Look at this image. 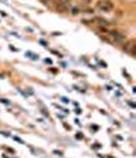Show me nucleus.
<instances>
[{
  "label": "nucleus",
  "mask_w": 136,
  "mask_h": 158,
  "mask_svg": "<svg viewBox=\"0 0 136 158\" xmlns=\"http://www.w3.org/2000/svg\"><path fill=\"white\" fill-rule=\"evenodd\" d=\"M99 35L104 40H106L110 44H121L125 41V35L117 30H112V29H104L101 27L99 30Z\"/></svg>",
  "instance_id": "nucleus-1"
},
{
  "label": "nucleus",
  "mask_w": 136,
  "mask_h": 158,
  "mask_svg": "<svg viewBox=\"0 0 136 158\" xmlns=\"http://www.w3.org/2000/svg\"><path fill=\"white\" fill-rule=\"evenodd\" d=\"M45 3L46 4H51L53 6L57 11H69V10L72 8V6H71V0H45Z\"/></svg>",
  "instance_id": "nucleus-2"
},
{
  "label": "nucleus",
  "mask_w": 136,
  "mask_h": 158,
  "mask_svg": "<svg viewBox=\"0 0 136 158\" xmlns=\"http://www.w3.org/2000/svg\"><path fill=\"white\" fill-rule=\"evenodd\" d=\"M124 51L127 52L129 56L134 57V56L136 55V41L135 40H129L128 42H125L124 44Z\"/></svg>",
  "instance_id": "nucleus-4"
},
{
  "label": "nucleus",
  "mask_w": 136,
  "mask_h": 158,
  "mask_svg": "<svg viewBox=\"0 0 136 158\" xmlns=\"http://www.w3.org/2000/svg\"><path fill=\"white\" fill-rule=\"evenodd\" d=\"M97 8L102 12H110L114 10V3L112 0H99L97 3Z\"/></svg>",
  "instance_id": "nucleus-3"
}]
</instances>
